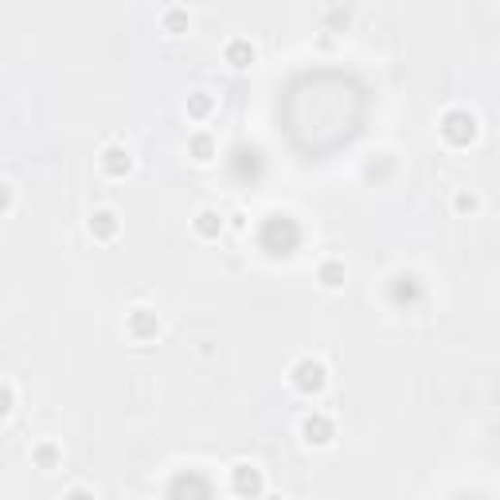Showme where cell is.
<instances>
[{"mask_svg":"<svg viewBox=\"0 0 500 500\" xmlns=\"http://www.w3.org/2000/svg\"><path fill=\"white\" fill-rule=\"evenodd\" d=\"M481 125H477V114H469L466 106H449V110L438 117V137L446 141L449 149H469L477 141Z\"/></svg>","mask_w":500,"mask_h":500,"instance_id":"obj_1","label":"cell"},{"mask_svg":"<svg viewBox=\"0 0 500 500\" xmlns=\"http://www.w3.org/2000/svg\"><path fill=\"white\" fill-rule=\"evenodd\" d=\"M290 387L297 391V395H305V399L320 395V391L329 387L325 360H317V356H297V360L290 364Z\"/></svg>","mask_w":500,"mask_h":500,"instance_id":"obj_2","label":"cell"},{"mask_svg":"<svg viewBox=\"0 0 500 500\" xmlns=\"http://www.w3.org/2000/svg\"><path fill=\"white\" fill-rule=\"evenodd\" d=\"M297 434H301V442L309 449H325L332 446V438H337V422H332V414L325 411H305L301 414V422H297Z\"/></svg>","mask_w":500,"mask_h":500,"instance_id":"obj_3","label":"cell"},{"mask_svg":"<svg viewBox=\"0 0 500 500\" xmlns=\"http://www.w3.org/2000/svg\"><path fill=\"white\" fill-rule=\"evenodd\" d=\"M98 169H102V176H110V181H125V176H134V169H137L134 149H129L125 141H106L102 153H98Z\"/></svg>","mask_w":500,"mask_h":500,"instance_id":"obj_4","label":"cell"},{"mask_svg":"<svg viewBox=\"0 0 500 500\" xmlns=\"http://www.w3.org/2000/svg\"><path fill=\"white\" fill-rule=\"evenodd\" d=\"M161 313L157 309H149V305H134L125 313V337L129 340H137V344H149V340H157L161 337Z\"/></svg>","mask_w":500,"mask_h":500,"instance_id":"obj_5","label":"cell"},{"mask_svg":"<svg viewBox=\"0 0 500 500\" xmlns=\"http://www.w3.org/2000/svg\"><path fill=\"white\" fill-rule=\"evenodd\" d=\"M227 477H231V493L239 500H258L262 493H266V477H262V469L255 466V461H235Z\"/></svg>","mask_w":500,"mask_h":500,"instance_id":"obj_6","label":"cell"},{"mask_svg":"<svg viewBox=\"0 0 500 500\" xmlns=\"http://www.w3.org/2000/svg\"><path fill=\"white\" fill-rule=\"evenodd\" d=\"M223 63L231 70H250L258 63V43L250 40V35H231V40L223 43Z\"/></svg>","mask_w":500,"mask_h":500,"instance_id":"obj_7","label":"cell"},{"mask_svg":"<svg viewBox=\"0 0 500 500\" xmlns=\"http://www.w3.org/2000/svg\"><path fill=\"white\" fill-rule=\"evenodd\" d=\"M87 231H90L94 243H114L117 235H122V219H117L114 208H98V211H90Z\"/></svg>","mask_w":500,"mask_h":500,"instance_id":"obj_8","label":"cell"},{"mask_svg":"<svg viewBox=\"0 0 500 500\" xmlns=\"http://www.w3.org/2000/svg\"><path fill=\"white\" fill-rule=\"evenodd\" d=\"M216 110H219V102H216V94H211V90H192V94H188V102H184L188 122H196L199 129L216 117Z\"/></svg>","mask_w":500,"mask_h":500,"instance_id":"obj_9","label":"cell"},{"mask_svg":"<svg viewBox=\"0 0 500 500\" xmlns=\"http://www.w3.org/2000/svg\"><path fill=\"white\" fill-rule=\"evenodd\" d=\"M188 157H192L196 164H211L219 157V141L216 134L204 125V129H196V134H188Z\"/></svg>","mask_w":500,"mask_h":500,"instance_id":"obj_10","label":"cell"},{"mask_svg":"<svg viewBox=\"0 0 500 500\" xmlns=\"http://www.w3.org/2000/svg\"><path fill=\"white\" fill-rule=\"evenodd\" d=\"M317 282H320V290H325V293L344 290V282H348V266H344V258H320Z\"/></svg>","mask_w":500,"mask_h":500,"instance_id":"obj_11","label":"cell"},{"mask_svg":"<svg viewBox=\"0 0 500 500\" xmlns=\"http://www.w3.org/2000/svg\"><path fill=\"white\" fill-rule=\"evenodd\" d=\"M32 461H35V469L51 473L63 466V446H59L55 438H40V442H32Z\"/></svg>","mask_w":500,"mask_h":500,"instance_id":"obj_12","label":"cell"},{"mask_svg":"<svg viewBox=\"0 0 500 500\" xmlns=\"http://www.w3.org/2000/svg\"><path fill=\"white\" fill-rule=\"evenodd\" d=\"M192 231H196V239L216 243L219 235H223V216H219V208H199L196 219H192Z\"/></svg>","mask_w":500,"mask_h":500,"instance_id":"obj_13","label":"cell"},{"mask_svg":"<svg viewBox=\"0 0 500 500\" xmlns=\"http://www.w3.org/2000/svg\"><path fill=\"white\" fill-rule=\"evenodd\" d=\"M188 23H192V16H188V8H176V5L161 8V28L169 32V35H184V32H188Z\"/></svg>","mask_w":500,"mask_h":500,"instance_id":"obj_14","label":"cell"},{"mask_svg":"<svg viewBox=\"0 0 500 500\" xmlns=\"http://www.w3.org/2000/svg\"><path fill=\"white\" fill-rule=\"evenodd\" d=\"M481 211V192L473 188H458L454 192V216H477Z\"/></svg>","mask_w":500,"mask_h":500,"instance_id":"obj_15","label":"cell"},{"mask_svg":"<svg viewBox=\"0 0 500 500\" xmlns=\"http://www.w3.org/2000/svg\"><path fill=\"white\" fill-rule=\"evenodd\" d=\"M12 407H16V391H12L8 379H0V422L12 414Z\"/></svg>","mask_w":500,"mask_h":500,"instance_id":"obj_16","label":"cell"},{"mask_svg":"<svg viewBox=\"0 0 500 500\" xmlns=\"http://www.w3.org/2000/svg\"><path fill=\"white\" fill-rule=\"evenodd\" d=\"M12 208H16V188L12 181H0V216H8Z\"/></svg>","mask_w":500,"mask_h":500,"instance_id":"obj_17","label":"cell"},{"mask_svg":"<svg viewBox=\"0 0 500 500\" xmlns=\"http://www.w3.org/2000/svg\"><path fill=\"white\" fill-rule=\"evenodd\" d=\"M63 500H94V493L87 489V485H70V489L63 493Z\"/></svg>","mask_w":500,"mask_h":500,"instance_id":"obj_18","label":"cell"},{"mask_svg":"<svg viewBox=\"0 0 500 500\" xmlns=\"http://www.w3.org/2000/svg\"><path fill=\"white\" fill-rule=\"evenodd\" d=\"M258 500H285V496H278V493H262Z\"/></svg>","mask_w":500,"mask_h":500,"instance_id":"obj_19","label":"cell"}]
</instances>
